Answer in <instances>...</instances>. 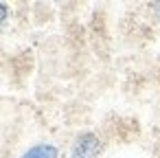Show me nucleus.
Here are the masks:
<instances>
[{
  "label": "nucleus",
  "instance_id": "f257e3e1",
  "mask_svg": "<svg viewBox=\"0 0 160 158\" xmlns=\"http://www.w3.org/2000/svg\"><path fill=\"white\" fill-rule=\"evenodd\" d=\"M101 149H103L101 138L94 132H81L72 143L70 158H97L101 154Z\"/></svg>",
  "mask_w": 160,
  "mask_h": 158
},
{
  "label": "nucleus",
  "instance_id": "f03ea898",
  "mask_svg": "<svg viewBox=\"0 0 160 158\" xmlns=\"http://www.w3.org/2000/svg\"><path fill=\"white\" fill-rule=\"evenodd\" d=\"M57 156H59V149L53 143H38L18 158H57Z\"/></svg>",
  "mask_w": 160,
  "mask_h": 158
},
{
  "label": "nucleus",
  "instance_id": "7ed1b4c3",
  "mask_svg": "<svg viewBox=\"0 0 160 158\" xmlns=\"http://www.w3.org/2000/svg\"><path fill=\"white\" fill-rule=\"evenodd\" d=\"M7 18H9V7L5 3H0V27L7 22Z\"/></svg>",
  "mask_w": 160,
  "mask_h": 158
}]
</instances>
